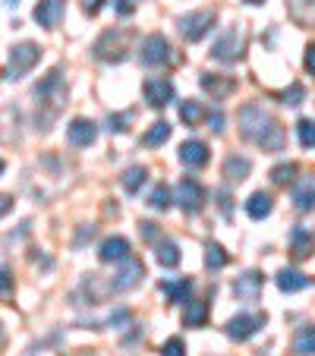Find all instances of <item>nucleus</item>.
<instances>
[{"instance_id": "473e14b6", "label": "nucleus", "mask_w": 315, "mask_h": 356, "mask_svg": "<svg viewBox=\"0 0 315 356\" xmlns=\"http://www.w3.org/2000/svg\"><path fill=\"white\" fill-rule=\"evenodd\" d=\"M180 120H183V123H189V127H195V123L202 120L199 101H183V104H180Z\"/></svg>"}, {"instance_id": "c03bdc74", "label": "nucleus", "mask_w": 315, "mask_h": 356, "mask_svg": "<svg viewBox=\"0 0 315 356\" xmlns=\"http://www.w3.org/2000/svg\"><path fill=\"white\" fill-rule=\"evenodd\" d=\"M306 70L315 76V44H309V47H306Z\"/></svg>"}, {"instance_id": "0eeeda50", "label": "nucleus", "mask_w": 315, "mask_h": 356, "mask_svg": "<svg viewBox=\"0 0 315 356\" xmlns=\"http://www.w3.org/2000/svg\"><path fill=\"white\" fill-rule=\"evenodd\" d=\"M139 60L145 67H164V63L174 60V47H170V41L164 35H148L139 44Z\"/></svg>"}, {"instance_id": "b1692460", "label": "nucleus", "mask_w": 315, "mask_h": 356, "mask_svg": "<svg viewBox=\"0 0 315 356\" xmlns=\"http://www.w3.org/2000/svg\"><path fill=\"white\" fill-rule=\"evenodd\" d=\"M208 322V302L205 300H189L186 312H183V325L186 328H202Z\"/></svg>"}, {"instance_id": "72a5a7b5", "label": "nucleus", "mask_w": 315, "mask_h": 356, "mask_svg": "<svg viewBox=\"0 0 315 356\" xmlns=\"http://www.w3.org/2000/svg\"><path fill=\"white\" fill-rule=\"evenodd\" d=\"M293 174H296V164H277L275 170H271V183H277V186H287L290 180H293Z\"/></svg>"}, {"instance_id": "cd10ccee", "label": "nucleus", "mask_w": 315, "mask_h": 356, "mask_svg": "<svg viewBox=\"0 0 315 356\" xmlns=\"http://www.w3.org/2000/svg\"><path fill=\"white\" fill-rule=\"evenodd\" d=\"M249 170H252V161L249 158H240V155H230L227 161H224V177H230V180H246Z\"/></svg>"}, {"instance_id": "dca6fc26", "label": "nucleus", "mask_w": 315, "mask_h": 356, "mask_svg": "<svg viewBox=\"0 0 315 356\" xmlns=\"http://www.w3.org/2000/svg\"><path fill=\"white\" fill-rule=\"evenodd\" d=\"M67 139H70V145H76V148H88L98 139V127H95L92 120H73L67 127Z\"/></svg>"}, {"instance_id": "6ab92c4d", "label": "nucleus", "mask_w": 315, "mask_h": 356, "mask_svg": "<svg viewBox=\"0 0 315 356\" xmlns=\"http://www.w3.org/2000/svg\"><path fill=\"white\" fill-rule=\"evenodd\" d=\"M293 205L296 211H312L315 209V180H296L293 183Z\"/></svg>"}, {"instance_id": "37998d69", "label": "nucleus", "mask_w": 315, "mask_h": 356, "mask_svg": "<svg viewBox=\"0 0 315 356\" xmlns=\"http://www.w3.org/2000/svg\"><path fill=\"white\" fill-rule=\"evenodd\" d=\"M92 236H95V227H82V230H79V236H76V243H73V246L79 249L82 243H86V240H92Z\"/></svg>"}, {"instance_id": "5701e85b", "label": "nucleus", "mask_w": 315, "mask_h": 356, "mask_svg": "<svg viewBox=\"0 0 315 356\" xmlns=\"http://www.w3.org/2000/svg\"><path fill=\"white\" fill-rule=\"evenodd\" d=\"M145 180H148V168H142V164H133V168H127V170H123V177H120L123 189H127L129 195L139 193V189L145 186Z\"/></svg>"}, {"instance_id": "a211bd4d", "label": "nucleus", "mask_w": 315, "mask_h": 356, "mask_svg": "<svg viewBox=\"0 0 315 356\" xmlns=\"http://www.w3.org/2000/svg\"><path fill=\"white\" fill-rule=\"evenodd\" d=\"M234 293L240 296V300H259V293H261V275L259 271H246L243 277H236V284H234Z\"/></svg>"}, {"instance_id": "ea45409f", "label": "nucleus", "mask_w": 315, "mask_h": 356, "mask_svg": "<svg viewBox=\"0 0 315 356\" xmlns=\"http://www.w3.org/2000/svg\"><path fill=\"white\" fill-rule=\"evenodd\" d=\"M215 195H218V202H221V211L230 218V211H234V199H230V193H227V189H218Z\"/></svg>"}, {"instance_id": "412c9836", "label": "nucleus", "mask_w": 315, "mask_h": 356, "mask_svg": "<svg viewBox=\"0 0 315 356\" xmlns=\"http://www.w3.org/2000/svg\"><path fill=\"white\" fill-rule=\"evenodd\" d=\"M161 293L168 296L170 302H186V296L193 293V281H189V277H170V281H161Z\"/></svg>"}, {"instance_id": "2eb2a0df", "label": "nucleus", "mask_w": 315, "mask_h": 356, "mask_svg": "<svg viewBox=\"0 0 315 356\" xmlns=\"http://www.w3.org/2000/svg\"><path fill=\"white\" fill-rule=\"evenodd\" d=\"M315 249V234L309 227H293L290 230V256L296 259V262H302V259L312 256Z\"/></svg>"}, {"instance_id": "e433bc0d", "label": "nucleus", "mask_w": 315, "mask_h": 356, "mask_svg": "<svg viewBox=\"0 0 315 356\" xmlns=\"http://www.w3.org/2000/svg\"><path fill=\"white\" fill-rule=\"evenodd\" d=\"M129 120H133V114H111L108 117V133H123Z\"/></svg>"}, {"instance_id": "a18cd8bd", "label": "nucleus", "mask_w": 315, "mask_h": 356, "mask_svg": "<svg viewBox=\"0 0 315 356\" xmlns=\"http://www.w3.org/2000/svg\"><path fill=\"white\" fill-rule=\"evenodd\" d=\"M139 227H142V236H145V240H158V230H154V224H139Z\"/></svg>"}, {"instance_id": "6e6552de", "label": "nucleus", "mask_w": 315, "mask_h": 356, "mask_svg": "<svg viewBox=\"0 0 315 356\" xmlns=\"http://www.w3.org/2000/svg\"><path fill=\"white\" fill-rule=\"evenodd\" d=\"M177 205H180L186 215H199L202 205H205V189L195 177H183L180 186H177Z\"/></svg>"}, {"instance_id": "7ed1b4c3", "label": "nucleus", "mask_w": 315, "mask_h": 356, "mask_svg": "<svg viewBox=\"0 0 315 356\" xmlns=\"http://www.w3.org/2000/svg\"><path fill=\"white\" fill-rule=\"evenodd\" d=\"M129 38H133V32H127V29H111V32H104L98 41H95L92 54L98 57V60L120 63L129 51Z\"/></svg>"}, {"instance_id": "f257e3e1", "label": "nucleus", "mask_w": 315, "mask_h": 356, "mask_svg": "<svg viewBox=\"0 0 315 356\" xmlns=\"http://www.w3.org/2000/svg\"><path fill=\"white\" fill-rule=\"evenodd\" d=\"M240 136L265 152H284V142H287L284 127L255 101L240 111Z\"/></svg>"}, {"instance_id": "c756f323", "label": "nucleus", "mask_w": 315, "mask_h": 356, "mask_svg": "<svg viewBox=\"0 0 315 356\" xmlns=\"http://www.w3.org/2000/svg\"><path fill=\"white\" fill-rule=\"evenodd\" d=\"M227 265V252L218 243H205V268L208 271H221Z\"/></svg>"}, {"instance_id": "aec40b11", "label": "nucleus", "mask_w": 315, "mask_h": 356, "mask_svg": "<svg viewBox=\"0 0 315 356\" xmlns=\"http://www.w3.org/2000/svg\"><path fill=\"white\" fill-rule=\"evenodd\" d=\"M271 209H275V199H271L268 193H252L246 202V215L252 218V221H265V218L271 215Z\"/></svg>"}, {"instance_id": "a19ab883", "label": "nucleus", "mask_w": 315, "mask_h": 356, "mask_svg": "<svg viewBox=\"0 0 315 356\" xmlns=\"http://www.w3.org/2000/svg\"><path fill=\"white\" fill-rule=\"evenodd\" d=\"M114 7H117V13H120V16H129L136 10V0H117Z\"/></svg>"}, {"instance_id": "1a4fd4ad", "label": "nucleus", "mask_w": 315, "mask_h": 356, "mask_svg": "<svg viewBox=\"0 0 315 356\" xmlns=\"http://www.w3.org/2000/svg\"><path fill=\"white\" fill-rule=\"evenodd\" d=\"M265 328V316L261 312H240L227 322V337L230 341H249L252 334Z\"/></svg>"}, {"instance_id": "393cba45", "label": "nucleus", "mask_w": 315, "mask_h": 356, "mask_svg": "<svg viewBox=\"0 0 315 356\" xmlns=\"http://www.w3.org/2000/svg\"><path fill=\"white\" fill-rule=\"evenodd\" d=\"M154 259L164 265V268H177L180 265V246H177L174 240H161L158 246H154Z\"/></svg>"}, {"instance_id": "f03ea898", "label": "nucleus", "mask_w": 315, "mask_h": 356, "mask_svg": "<svg viewBox=\"0 0 315 356\" xmlns=\"http://www.w3.org/2000/svg\"><path fill=\"white\" fill-rule=\"evenodd\" d=\"M35 108H38V114H35V123H38L41 129H47L51 123H54V117L60 114L63 108V73L60 70H51V73L45 76V79L35 86Z\"/></svg>"}, {"instance_id": "58836bf2", "label": "nucleus", "mask_w": 315, "mask_h": 356, "mask_svg": "<svg viewBox=\"0 0 315 356\" xmlns=\"http://www.w3.org/2000/svg\"><path fill=\"white\" fill-rule=\"evenodd\" d=\"M208 129H211V133H224V114L221 111H211V114H208Z\"/></svg>"}, {"instance_id": "79ce46f5", "label": "nucleus", "mask_w": 315, "mask_h": 356, "mask_svg": "<svg viewBox=\"0 0 315 356\" xmlns=\"http://www.w3.org/2000/svg\"><path fill=\"white\" fill-rule=\"evenodd\" d=\"M101 7H104V0H82V10H86L88 16H95Z\"/></svg>"}, {"instance_id": "39448f33", "label": "nucleus", "mask_w": 315, "mask_h": 356, "mask_svg": "<svg viewBox=\"0 0 315 356\" xmlns=\"http://www.w3.org/2000/svg\"><path fill=\"white\" fill-rule=\"evenodd\" d=\"M215 10H193V13H186V16H180V35L186 41H202L211 29H215Z\"/></svg>"}, {"instance_id": "de8ad7c7", "label": "nucleus", "mask_w": 315, "mask_h": 356, "mask_svg": "<svg viewBox=\"0 0 315 356\" xmlns=\"http://www.w3.org/2000/svg\"><path fill=\"white\" fill-rule=\"evenodd\" d=\"M246 3H252V7H255V3H265V0H246Z\"/></svg>"}, {"instance_id": "7c9ffc66", "label": "nucleus", "mask_w": 315, "mask_h": 356, "mask_svg": "<svg viewBox=\"0 0 315 356\" xmlns=\"http://www.w3.org/2000/svg\"><path fill=\"white\" fill-rule=\"evenodd\" d=\"M148 205H152L154 211H168L170 209V189L164 186V183L161 186H154L152 195H148Z\"/></svg>"}, {"instance_id": "f8f14e48", "label": "nucleus", "mask_w": 315, "mask_h": 356, "mask_svg": "<svg viewBox=\"0 0 315 356\" xmlns=\"http://www.w3.org/2000/svg\"><path fill=\"white\" fill-rule=\"evenodd\" d=\"M67 13V3L63 0H38V7H35V22L45 29H57Z\"/></svg>"}, {"instance_id": "a878e982", "label": "nucleus", "mask_w": 315, "mask_h": 356, "mask_svg": "<svg viewBox=\"0 0 315 356\" xmlns=\"http://www.w3.org/2000/svg\"><path fill=\"white\" fill-rule=\"evenodd\" d=\"M293 353L296 356H315V325H302L293 337Z\"/></svg>"}, {"instance_id": "bb28decb", "label": "nucleus", "mask_w": 315, "mask_h": 356, "mask_svg": "<svg viewBox=\"0 0 315 356\" xmlns=\"http://www.w3.org/2000/svg\"><path fill=\"white\" fill-rule=\"evenodd\" d=\"M287 10L300 26H312L315 22V0H287Z\"/></svg>"}, {"instance_id": "9d476101", "label": "nucleus", "mask_w": 315, "mask_h": 356, "mask_svg": "<svg viewBox=\"0 0 315 356\" xmlns=\"http://www.w3.org/2000/svg\"><path fill=\"white\" fill-rule=\"evenodd\" d=\"M142 95H145L148 108H168L170 101H174V82L164 79V76H152L142 86Z\"/></svg>"}, {"instance_id": "c9c22d12", "label": "nucleus", "mask_w": 315, "mask_h": 356, "mask_svg": "<svg viewBox=\"0 0 315 356\" xmlns=\"http://www.w3.org/2000/svg\"><path fill=\"white\" fill-rule=\"evenodd\" d=\"M13 296V271L0 265V300H10Z\"/></svg>"}, {"instance_id": "20e7f679", "label": "nucleus", "mask_w": 315, "mask_h": 356, "mask_svg": "<svg viewBox=\"0 0 315 356\" xmlns=\"http://www.w3.org/2000/svg\"><path fill=\"white\" fill-rule=\"evenodd\" d=\"M246 51V38H243V29L240 26H227L221 35H218L215 47H211V57L221 63H236Z\"/></svg>"}, {"instance_id": "f3484780", "label": "nucleus", "mask_w": 315, "mask_h": 356, "mask_svg": "<svg viewBox=\"0 0 315 356\" xmlns=\"http://www.w3.org/2000/svg\"><path fill=\"white\" fill-rule=\"evenodd\" d=\"M202 88H205L208 95H215V101H221L236 88V79H230V76H215V73H202Z\"/></svg>"}, {"instance_id": "8fccbe9b", "label": "nucleus", "mask_w": 315, "mask_h": 356, "mask_svg": "<svg viewBox=\"0 0 315 356\" xmlns=\"http://www.w3.org/2000/svg\"><path fill=\"white\" fill-rule=\"evenodd\" d=\"M0 341H3V325H0Z\"/></svg>"}, {"instance_id": "9b49d317", "label": "nucleus", "mask_w": 315, "mask_h": 356, "mask_svg": "<svg viewBox=\"0 0 315 356\" xmlns=\"http://www.w3.org/2000/svg\"><path fill=\"white\" fill-rule=\"evenodd\" d=\"M142 277H145V265H142L139 259H127L123 268L117 271L114 281H111V290H114V293H127V290H133Z\"/></svg>"}, {"instance_id": "2f4dec72", "label": "nucleus", "mask_w": 315, "mask_h": 356, "mask_svg": "<svg viewBox=\"0 0 315 356\" xmlns=\"http://www.w3.org/2000/svg\"><path fill=\"white\" fill-rule=\"evenodd\" d=\"M296 139L302 148H315V120H300L296 123Z\"/></svg>"}, {"instance_id": "423d86ee", "label": "nucleus", "mask_w": 315, "mask_h": 356, "mask_svg": "<svg viewBox=\"0 0 315 356\" xmlns=\"http://www.w3.org/2000/svg\"><path fill=\"white\" fill-rule=\"evenodd\" d=\"M38 60H41V47L32 44V41H22V44H16L13 51H10L7 76H10V79H22V76H26L32 67H38Z\"/></svg>"}, {"instance_id": "ddd939ff", "label": "nucleus", "mask_w": 315, "mask_h": 356, "mask_svg": "<svg viewBox=\"0 0 315 356\" xmlns=\"http://www.w3.org/2000/svg\"><path fill=\"white\" fill-rule=\"evenodd\" d=\"M98 259L104 265H123L127 259H133L129 256V240H123V236H108V240L101 243V249H98Z\"/></svg>"}, {"instance_id": "4be33fe9", "label": "nucleus", "mask_w": 315, "mask_h": 356, "mask_svg": "<svg viewBox=\"0 0 315 356\" xmlns=\"http://www.w3.org/2000/svg\"><path fill=\"white\" fill-rule=\"evenodd\" d=\"M277 287L284 290V293H300V290H306L309 287V277L302 275V271H293V268H284V271H277Z\"/></svg>"}, {"instance_id": "f704fd0d", "label": "nucleus", "mask_w": 315, "mask_h": 356, "mask_svg": "<svg viewBox=\"0 0 315 356\" xmlns=\"http://www.w3.org/2000/svg\"><path fill=\"white\" fill-rule=\"evenodd\" d=\"M302 98H306V88H302L300 82H293V86H290L287 92L281 95V101H284V104H287V108H296V104H300Z\"/></svg>"}, {"instance_id": "4c0bfd02", "label": "nucleus", "mask_w": 315, "mask_h": 356, "mask_svg": "<svg viewBox=\"0 0 315 356\" xmlns=\"http://www.w3.org/2000/svg\"><path fill=\"white\" fill-rule=\"evenodd\" d=\"M161 356H186V347H183L180 337H170V341L161 347Z\"/></svg>"}, {"instance_id": "49530a36", "label": "nucleus", "mask_w": 315, "mask_h": 356, "mask_svg": "<svg viewBox=\"0 0 315 356\" xmlns=\"http://www.w3.org/2000/svg\"><path fill=\"white\" fill-rule=\"evenodd\" d=\"M10 209H13V199H10V195H0V218L7 215Z\"/></svg>"}, {"instance_id": "4468645a", "label": "nucleus", "mask_w": 315, "mask_h": 356, "mask_svg": "<svg viewBox=\"0 0 315 356\" xmlns=\"http://www.w3.org/2000/svg\"><path fill=\"white\" fill-rule=\"evenodd\" d=\"M180 161L186 164L189 170H199L208 164V145L202 139H186L180 145Z\"/></svg>"}, {"instance_id": "c85d7f7f", "label": "nucleus", "mask_w": 315, "mask_h": 356, "mask_svg": "<svg viewBox=\"0 0 315 356\" xmlns=\"http://www.w3.org/2000/svg\"><path fill=\"white\" fill-rule=\"evenodd\" d=\"M168 139H170V123L168 120H158V123H152V129H148L145 136H142V145H145V148H158V145H164Z\"/></svg>"}, {"instance_id": "09e8293b", "label": "nucleus", "mask_w": 315, "mask_h": 356, "mask_svg": "<svg viewBox=\"0 0 315 356\" xmlns=\"http://www.w3.org/2000/svg\"><path fill=\"white\" fill-rule=\"evenodd\" d=\"M3 168H7V164H3V161H0V174H3Z\"/></svg>"}]
</instances>
